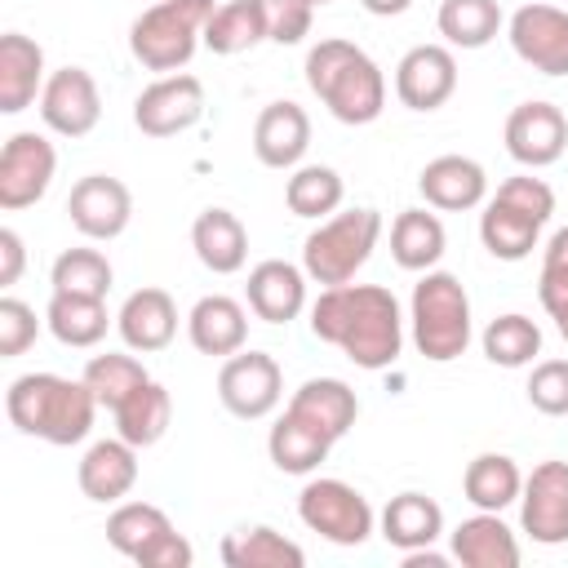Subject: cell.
Returning a JSON list of instances; mask_svg holds the SVG:
<instances>
[{
    "label": "cell",
    "mask_w": 568,
    "mask_h": 568,
    "mask_svg": "<svg viewBox=\"0 0 568 568\" xmlns=\"http://www.w3.org/2000/svg\"><path fill=\"white\" fill-rule=\"evenodd\" d=\"M546 315L555 320V328H559V337L568 342V297H564V302H555V306H546Z\"/></svg>",
    "instance_id": "cell-49"
},
{
    "label": "cell",
    "mask_w": 568,
    "mask_h": 568,
    "mask_svg": "<svg viewBox=\"0 0 568 568\" xmlns=\"http://www.w3.org/2000/svg\"><path fill=\"white\" fill-rule=\"evenodd\" d=\"M528 404L546 417H568V359H537L532 364Z\"/></svg>",
    "instance_id": "cell-42"
},
{
    "label": "cell",
    "mask_w": 568,
    "mask_h": 568,
    "mask_svg": "<svg viewBox=\"0 0 568 568\" xmlns=\"http://www.w3.org/2000/svg\"><path fill=\"white\" fill-rule=\"evenodd\" d=\"M501 22L506 18L497 0H444L435 13V27L448 49H484L488 40H497Z\"/></svg>",
    "instance_id": "cell-38"
},
{
    "label": "cell",
    "mask_w": 568,
    "mask_h": 568,
    "mask_svg": "<svg viewBox=\"0 0 568 568\" xmlns=\"http://www.w3.org/2000/svg\"><path fill=\"white\" fill-rule=\"evenodd\" d=\"M311 333L337 346L351 364L377 373L404 351V315L382 284H333L311 302Z\"/></svg>",
    "instance_id": "cell-1"
},
{
    "label": "cell",
    "mask_w": 568,
    "mask_h": 568,
    "mask_svg": "<svg viewBox=\"0 0 568 568\" xmlns=\"http://www.w3.org/2000/svg\"><path fill=\"white\" fill-rule=\"evenodd\" d=\"M413 346L430 364H448L470 346V297L453 271H422L408 302Z\"/></svg>",
    "instance_id": "cell-4"
},
{
    "label": "cell",
    "mask_w": 568,
    "mask_h": 568,
    "mask_svg": "<svg viewBox=\"0 0 568 568\" xmlns=\"http://www.w3.org/2000/svg\"><path fill=\"white\" fill-rule=\"evenodd\" d=\"M22 266H27V244L13 226H0V288L18 284L22 280Z\"/></svg>",
    "instance_id": "cell-46"
},
{
    "label": "cell",
    "mask_w": 568,
    "mask_h": 568,
    "mask_svg": "<svg viewBox=\"0 0 568 568\" xmlns=\"http://www.w3.org/2000/svg\"><path fill=\"white\" fill-rule=\"evenodd\" d=\"M262 40H266V22H262L257 0H226L204 22V49L217 58H235Z\"/></svg>",
    "instance_id": "cell-37"
},
{
    "label": "cell",
    "mask_w": 568,
    "mask_h": 568,
    "mask_svg": "<svg viewBox=\"0 0 568 568\" xmlns=\"http://www.w3.org/2000/svg\"><path fill=\"white\" fill-rule=\"evenodd\" d=\"M44 324L49 333L62 342V346H98L111 328V315H106V297H80V293H53L49 306H44Z\"/></svg>",
    "instance_id": "cell-31"
},
{
    "label": "cell",
    "mask_w": 568,
    "mask_h": 568,
    "mask_svg": "<svg viewBox=\"0 0 568 568\" xmlns=\"http://www.w3.org/2000/svg\"><path fill=\"white\" fill-rule=\"evenodd\" d=\"M373 18H399V13H408V4L413 0H359Z\"/></svg>",
    "instance_id": "cell-48"
},
{
    "label": "cell",
    "mask_w": 568,
    "mask_h": 568,
    "mask_svg": "<svg viewBox=\"0 0 568 568\" xmlns=\"http://www.w3.org/2000/svg\"><path fill=\"white\" fill-rule=\"evenodd\" d=\"M444 532V510L435 497L426 493H399L386 501L382 510V537L395 546V550H422V546H435Z\"/></svg>",
    "instance_id": "cell-29"
},
{
    "label": "cell",
    "mask_w": 568,
    "mask_h": 568,
    "mask_svg": "<svg viewBox=\"0 0 568 568\" xmlns=\"http://www.w3.org/2000/svg\"><path fill=\"white\" fill-rule=\"evenodd\" d=\"M541 306H555L568 297V226H559L541 248V275H537Z\"/></svg>",
    "instance_id": "cell-45"
},
{
    "label": "cell",
    "mask_w": 568,
    "mask_h": 568,
    "mask_svg": "<svg viewBox=\"0 0 568 568\" xmlns=\"http://www.w3.org/2000/svg\"><path fill=\"white\" fill-rule=\"evenodd\" d=\"M75 479H80V493H84L89 501L111 506V501L129 497L133 484H138V448H133L129 439H120V435H115V439H98V444H89V453L80 457Z\"/></svg>",
    "instance_id": "cell-23"
},
{
    "label": "cell",
    "mask_w": 568,
    "mask_h": 568,
    "mask_svg": "<svg viewBox=\"0 0 568 568\" xmlns=\"http://www.w3.org/2000/svg\"><path fill=\"white\" fill-rule=\"evenodd\" d=\"M479 346H484L488 364H497V368H524V364H532L541 355V328H537V320L510 311V315L488 320Z\"/></svg>",
    "instance_id": "cell-39"
},
{
    "label": "cell",
    "mask_w": 568,
    "mask_h": 568,
    "mask_svg": "<svg viewBox=\"0 0 568 568\" xmlns=\"http://www.w3.org/2000/svg\"><path fill=\"white\" fill-rule=\"evenodd\" d=\"M40 333V320L36 311L22 302V297H0V359H18Z\"/></svg>",
    "instance_id": "cell-44"
},
{
    "label": "cell",
    "mask_w": 568,
    "mask_h": 568,
    "mask_svg": "<svg viewBox=\"0 0 568 568\" xmlns=\"http://www.w3.org/2000/svg\"><path fill=\"white\" fill-rule=\"evenodd\" d=\"M462 493L475 510H506L524 493V475L506 453H479L462 470Z\"/></svg>",
    "instance_id": "cell-33"
},
{
    "label": "cell",
    "mask_w": 568,
    "mask_h": 568,
    "mask_svg": "<svg viewBox=\"0 0 568 568\" xmlns=\"http://www.w3.org/2000/svg\"><path fill=\"white\" fill-rule=\"evenodd\" d=\"M311 4H315V9H320V4H333V0H311Z\"/></svg>",
    "instance_id": "cell-50"
},
{
    "label": "cell",
    "mask_w": 568,
    "mask_h": 568,
    "mask_svg": "<svg viewBox=\"0 0 568 568\" xmlns=\"http://www.w3.org/2000/svg\"><path fill=\"white\" fill-rule=\"evenodd\" d=\"M306 84L342 124H373L386 106V75L355 40H320L306 53Z\"/></svg>",
    "instance_id": "cell-3"
},
{
    "label": "cell",
    "mask_w": 568,
    "mask_h": 568,
    "mask_svg": "<svg viewBox=\"0 0 568 568\" xmlns=\"http://www.w3.org/2000/svg\"><path fill=\"white\" fill-rule=\"evenodd\" d=\"M200 115H204V84L186 71L151 80L133 102V124L146 138H178V133L195 129Z\"/></svg>",
    "instance_id": "cell-11"
},
{
    "label": "cell",
    "mask_w": 568,
    "mask_h": 568,
    "mask_svg": "<svg viewBox=\"0 0 568 568\" xmlns=\"http://www.w3.org/2000/svg\"><path fill=\"white\" fill-rule=\"evenodd\" d=\"M519 524L537 546H564L568 541V462L550 457L532 466L519 493Z\"/></svg>",
    "instance_id": "cell-14"
},
{
    "label": "cell",
    "mask_w": 568,
    "mask_h": 568,
    "mask_svg": "<svg viewBox=\"0 0 568 568\" xmlns=\"http://www.w3.org/2000/svg\"><path fill=\"white\" fill-rule=\"evenodd\" d=\"M546 222H537L528 209L493 195L484 200V213H479V240L484 248L497 257V262H524L532 248H537V235H541Z\"/></svg>",
    "instance_id": "cell-28"
},
{
    "label": "cell",
    "mask_w": 568,
    "mask_h": 568,
    "mask_svg": "<svg viewBox=\"0 0 568 568\" xmlns=\"http://www.w3.org/2000/svg\"><path fill=\"white\" fill-rule=\"evenodd\" d=\"M328 448H333V439L324 430H315L311 422L293 417L288 408H284V417L266 435V453H271L275 470H284V475H311V470H320L324 457H328Z\"/></svg>",
    "instance_id": "cell-32"
},
{
    "label": "cell",
    "mask_w": 568,
    "mask_h": 568,
    "mask_svg": "<svg viewBox=\"0 0 568 568\" xmlns=\"http://www.w3.org/2000/svg\"><path fill=\"white\" fill-rule=\"evenodd\" d=\"M457 93V58L448 44H413L395 67V98L408 111H439Z\"/></svg>",
    "instance_id": "cell-16"
},
{
    "label": "cell",
    "mask_w": 568,
    "mask_h": 568,
    "mask_svg": "<svg viewBox=\"0 0 568 568\" xmlns=\"http://www.w3.org/2000/svg\"><path fill=\"white\" fill-rule=\"evenodd\" d=\"M111 280L115 271L102 248H67L53 257V271H49L53 293H80V297H106Z\"/></svg>",
    "instance_id": "cell-41"
},
{
    "label": "cell",
    "mask_w": 568,
    "mask_h": 568,
    "mask_svg": "<svg viewBox=\"0 0 568 568\" xmlns=\"http://www.w3.org/2000/svg\"><path fill=\"white\" fill-rule=\"evenodd\" d=\"M106 541L142 568H191V559H195L191 541L151 501H120L106 515Z\"/></svg>",
    "instance_id": "cell-7"
},
{
    "label": "cell",
    "mask_w": 568,
    "mask_h": 568,
    "mask_svg": "<svg viewBox=\"0 0 568 568\" xmlns=\"http://www.w3.org/2000/svg\"><path fill=\"white\" fill-rule=\"evenodd\" d=\"M448 555L462 568H519V537L501 524V510H475L448 532Z\"/></svg>",
    "instance_id": "cell-21"
},
{
    "label": "cell",
    "mask_w": 568,
    "mask_h": 568,
    "mask_svg": "<svg viewBox=\"0 0 568 568\" xmlns=\"http://www.w3.org/2000/svg\"><path fill=\"white\" fill-rule=\"evenodd\" d=\"M84 386L93 390V399H98V408H120L142 382H151V373L142 368V359L138 355H124V351H106V355H93L89 364H84Z\"/></svg>",
    "instance_id": "cell-40"
},
{
    "label": "cell",
    "mask_w": 568,
    "mask_h": 568,
    "mask_svg": "<svg viewBox=\"0 0 568 568\" xmlns=\"http://www.w3.org/2000/svg\"><path fill=\"white\" fill-rule=\"evenodd\" d=\"M58 173V151L44 133H13L4 146H0V209L4 213H18V209H31L49 182Z\"/></svg>",
    "instance_id": "cell-10"
},
{
    "label": "cell",
    "mask_w": 568,
    "mask_h": 568,
    "mask_svg": "<svg viewBox=\"0 0 568 568\" xmlns=\"http://www.w3.org/2000/svg\"><path fill=\"white\" fill-rule=\"evenodd\" d=\"M311 146V115L297 102H266L253 120V155L266 169H297Z\"/></svg>",
    "instance_id": "cell-19"
},
{
    "label": "cell",
    "mask_w": 568,
    "mask_h": 568,
    "mask_svg": "<svg viewBox=\"0 0 568 568\" xmlns=\"http://www.w3.org/2000/svg\"><path fill=\"white\" fill-rule=\"evenodd\" d=\"M40 120L58 138H84L102 120V93L98 80L84 67H58L40 89Z\"/></svg>",
    "instance_id": "cell-12"
},
{
    "label": "cell",
    "mask_w": 568,
    "mask_h": 568,
    "mask_svg": "<svg viewBox=\"0 0 568 568\" xmlns=\"http://www.w3.org/2000/svg\"><path fill=\"white\" fill-rule=\"evenodd\" d=\"M506 151L524 169H546L568 151V115L555 102H519L506 115Z\"/></svg>",
    "instance_id": "cell-17"
},
{
    "label": "cell",
    "mask_w": 568,
    "mask_h": 568,
    "mask_svg": "<svg viewBox=\"0 0 568 568\" xmlns=\"http://www.w3.org/2000/svg\"><path fill=\"white\" fill-rule=\"evenodd\" d=\"M213 0H155L129 27V53L160 75L182 71L204 44V22L213 18Z\"/></svg>",
    "instance_id": "cell-5"
},
{
    "label": "cell",
    "mask_w": 568,
    "mask_h": 568,
    "mask_svg": "<svg viewBox=\"0 0 568 568\" xmlns=\"http://www.w3.org/2000/svg\"><path fill=\"white\" fill-rule=\"evenodd\" d=\"M67 217L84 240H115L133 217V195L111 173H89L67 195Z\"/></svg>",
    "instance_id": "cell-15"
},
{
    "label": "cell",
    "mask_w": 568,
    "mask_h": 568,
    "mask_svg": "<svg viewBox=\"0 0 568 568\" xmlns=\"http://www.w3.org/2000/svg\"><path fill=\"white\" fill-rule=\"evenodd\" d=\"M244 302L257 320L266 324H288L302 315L306 306V271L284 262V257H266L248 271V284H244Z\"/></svg>",
    "instance_id": "cell-20"
},
{
    "label": "cell",
    "mask_w": 568,
    "mask_h": 568,
    "mask_svg": "<svg viewBox=\"0 0 568 568\" xmlns=\"http://www.w3.org/2000/svg\"><path fill=\"white\" fill-rule=\"evenodd\" d=\"M222 564L226 568H302L306 550L297 541H288L284 532L253 524V528L222 537Z\"/></svg>",
    "instance_id": "cell-34"
},
{
    "label": "cell",
    "mask_w": 568,
    "mask_h": 568,
    "mask_svg": "<svg viewBox=\"0 0 568 568\" xmlns=\"http://www.w3.org/2000/svg\"><path fill=\"white\" fill-rule=\"evenodd\" d=\"M186 337H191V346L200 355H217V359L244 351V342H248V311H244V302H235L226 293L200 297L191 306V315H186Z\"/></svg>",
    "instance_id": "cell-24"
},
{
    "label": "cell",
    "mask_w": 568,
    "mask_h": 568,
    "mask_svg": "<svg viewBox=\"0 0 568 568\" xmlns=\"http://www.w3.org/2000/svg\"><path fill=\"white\" fill-rule=\"evenodd\" d=\"M4 413L22 435L44 439L53 448H71L93 430L98 399L84 377L71 382L58 373H22L4 390Z\"/></svg>",
    "instance_id": "cell-2"
},
{
    "label": "cell",
    "mask_w": 568,
    "mask_h": 568,
    "mask_svg": "<svg viewBox=\"0 0 568 568\" xmlns=\"http://www.w3.org/2000/svg\"><path fill=\"white\" fill-rule=\"evenodd\" d=\"M510 49L541 75H568V9L559 4H519L506 22Z\"/></svg>",
    "instance_id": "cell-13"
},
{
    "label": "cell",
    "mask_w": 568,
    "mask_h": 568,
    "mask_svg": "<svg viewBox=\"0 0 568 568\" xmlns=\"http://www.w3.org/2000/svg\"><path fill=\"white\" fill-rule=\"evenodd\" d=\"M342 200H346V182L328 164H297L288 173V182H284V204L297 217L324 222V217H333L342 209Z\"/></svg>",
    "instance_id": "cell-36"
},
{
    "label": "cell",
    "mask_w": 568,
    "mask_h": 568,
    "mask_svg": "<svg viewBox=\"0 0 568 568\" xmlns=\"http://www.w3.org/2000/svg\"><path fill=\"white\" fill-rule=\"evenodd\" d=\"M115 328H120L129 351L155 355L178 337V302L164 288H138V293L124 297V306L115 315Z\"/></svg>",
    "instance_id": "cell-22"
},
{
    "label": "cell",
    "mask_w": 568,
    "mask_h": 568,
    "mask_svg": "<svg viewBox=\"0 0 568 568\" xmlns=\"http://www.w3.org/2000/svg\"><path fill=\"white\" fill-rule=\"evenodd\" d=\"M377 235H382V213L377 209H346V213L324 217L306 235V244H302V271H306V280H315L324 288L351 284L355 271L373 257Z\"/></svg>",
    "instance_id": "cell-6"
},
{
    "label": "cell",
    "mask_w": 568,
    "mask_h": 568,
    "mask_svg": "<svg viewBox=\"0 0 568 568\" xmlns=\"http://www.w3.org/2000/svg\"><path fill=\"white\" fill-rule=\"evenodd\" d=\"M44 49L22 36V31H4L0 36V111L18 115L31 102H40L44 89Z\"/></svg>",
    "instance_id": "cell-25"
},
{
    "label": "cell",
    "mask_w": 568,
    "mask_h": 568,
    "mask_svg": "<svg viewBox=\"0 0 568 568\" xmlns=\"http://www.w3.org/2000/svg\"><path fill=\"white\" fill-rule=\"evenodd\" d=\"M297 515L311 532H320L333 546H364L377 524L368 497L346 479H311L297 493Z\"/></svg>",
    "instance_id": "cell-8"
},
{
    "label": "cell",
    "mask_w": 568,
    "mask_h": 568,
    "mask_svg": "<svg viewBox=\"0 0 568 568\" xmlns=\"http://www.w3.org/2000/svg\"><path fill=\"white\" fill-rule=\"evenodd\" d=\"M453 555H439V550H430V546H422V550H404V568H444Z\"/></svg>",
    "instance_id": "cell-47"
},
{
    "label": "cell",
    "mask_w": 568,
    "mask_h": 568,
    "mask_svg": "<svg viewBox=\"0 0 568 568\" xmlns=\"http://www.w3.org/2000/svg\"><path fill=\"white\" fill-rule=\"evenodd\" d=\"M288 413L302 417V422H311L315 430H324V435L337 444V439L355 426L359 399H355V390H351L342 377H311V382H302V386L293 390Z\"/></svg>",
    "instance_id": "cell-26"
},
{
    "label": "cell",
    "mask_w": 568,
    "mask_h": 568,
    "mask_svg": "<svg viewBox=\"0 0 568 568\" xmlns=\"http://www.w3.org/2000/svg\"><path fill=\"white\" fill-rule=\"evenodd\" d=\"M448 248V231L426 209H404L390 222V257L404 271H435V262Z\"/></svg>",
    "instance_id": "cell-30"
},
{
    "label": "cell",
    "mask_w": 568,
    "mask_h": 568,
    "mask_svg": "<svg viewBox=\"0 0 568 568\" xmlns=\"http://www.w3.org/2000/svg\"><path fill=\"white\" fill-rule=\"evenodd\" d=\"M217 399L240 422H262L284 399V373L266 351H235L217 368Z\"/></svg>",
    "instance_id": "cell-9"
},
{
    "label": "cell",
    "mask_w": 568,
    "mask_h": 568,
    "mask_svg": "<svg viewBox=\"0 0 568 568\" xmlns=\"http://www.w3.org/2000/svg\"><path fill=\"white\" fill-rule=\"evenodd\" d=\"M417 191H422V200L430 209L466 213V209H479L488 200V173L470 155H435L417 173Z\"/></svg>",
    "instance_id": "cell-18"
},
{
    "label": "cell",
    "mask_w": 568,
    "mask_h": 568,
    "mask_svg": "<svg viewBox=\"0 0 568 568\" xmlns=\"http://www.w3.org/2000/svg\"><path fill=\"white\" fill-rule=\"evenodd\" d=\"M169 422H173V399H169V390H164L160 382H142V386L115 408V435L129 439L133 448L160 444L164 430H169Z\"/></svg>",
    "instance_id": "cell-35"
},
{
    "label": "cell",
    "mask_w": 568,
    "mask_h": 568,
    "mask_svg": "<svg viewBox=\"0 0 568 568\" xmlns=\"http://www.w3.org/2000/svg\"><path fill=\"white\" fill-rule=\"evenodd\" d=\"M191 248L213 275H235L248 262V231L231 209H204L191 222Z\"/></svg>",
    "instance_id": "cell-27"
},
{
    "label": "cell",
    "mask_w": 568,
    "mask_h": 568,
    "mask_svg": "<svg viewBox=\"0 0 568 568\" xmlns=\"http://www.w3.org/2000/svg\"><path fill=\"white\" fill-rule=\"evenodd\" d=\"M257 9L266 22V40L275 44H302L311 36V18H315L311 0H257Z\"/></svg>",
    "instance_id": "cell-43"
}]
</instances>
